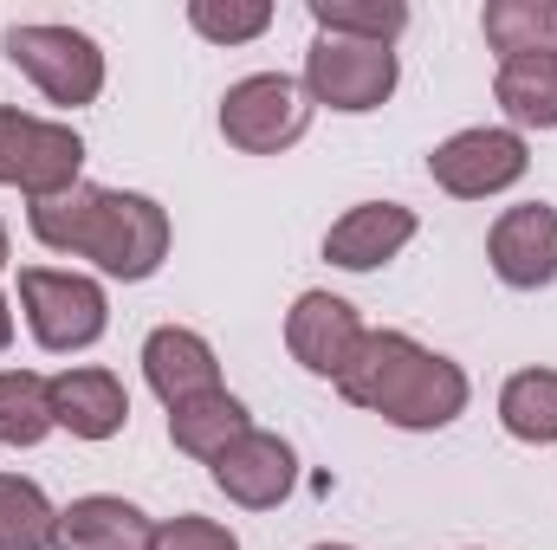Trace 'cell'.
I'll list each match as a JSON object with an SVG mask.
<instances>
[{
    "label": "cell",
    "instance_id": "13",
    "mask_svg": "<svg viewBox=\"0 0 557 550\" xmlns=\"http://www.w3.org/2000/svg\"><path fill=\"white\" fill-rule=\"evenodd\" d=\"M143 376H149V389H156L162 409H182V402L221 389L214 343L201 330H182V324H162V330L143 337Z\"/></svg>",
    "mask_w": 557,
    "mask_h": 550
},
{
    "label": "cell",
    "instance_id": "23",
    "mask_svg": "<svg viewBox=\"0 0 557 550\" xmlns=\"http://www.w3.org/2000/svg\"><path fill=\"white\" fill-rule=\"evenodd\" d=\"M188 26L214 46H247L273 26V7L267 0H188Z\"/></svg>",
    "mask_w": 557,
    "mask_h": 550
},
{
    "label": "cell",
    "instance_id": "6",
    "mask_svg": "<svg viewBox=\"0 0 557 550\" xmlns=\"http://www.w3.org/2000/svg\"><path fill=\"white\" fill-rule=\"evenodd\" d=\"M396 46H363V39H331L318 33L311 52H305V98L311 104H331L344 117H363V111H383L396 98Z\"/></svg>",
    "mask_w": 557,
    "mask_h": 550
},
{
    "label": "cell",
    "instance_id": "24",
    "mask_svg": "<svg viewBox=\"0 0 557 550\" xmlns=\"http://www.w3.org/2000/svg\"><path fill=\"white\" fill-rule=\"evenodd\" d=\"M149 550H240V538H234L227 525H214V518L182 512V518H162V525L149 532Z\"/></svg>",
    "mask_w": 557,
    "mask_h": 550
},
{
    "label": "cell",
    "instance_id": "18",
    "mask_svg": "<svg viewBox=\"0 0 557 550\" xmlns=\"http://www.w3.org/2000/svg\"><path fill=\"white\" fill-rule=\"evenodd\" d=\"M512 130H557V59H506L493 78Z\"/></svg>",
    "mask_w": 557,
    "mask_h": 550
},
{
    "label": "cell",
    "instance_id": "9",
    "mask_svg": "<svg viewBox=\"0 0 557 550\" xmlns=\"http://www.w3.org/2000/svg\"><path fill=\"white\" fill-rule=\"evenodd\" d=\"M357 343H363V317L337 291H305L285 311V350H292V363L311 370V376H324V383H337L350 370Z\"/></svg>",
    "mask_w": 557,
    "mask_h": 550
},
{
    "label": "cell",
    "instance_id": "4",
    "mask_svg": "<svg viewBox=\"0 0 557 550\" xmlns=\"http://www.w3.org/2000/svg\"><path fill=\"white\" fill-rule=\"evenodd\" d=\"M0 46H7V59H13L26 78L46 91V104H65V111L98 104V91H104V52H98L91 33L33 20V26H7Z\"/></svg>",
    "mask_w": 557,
    "mask_h": 550
},
{
    "label": "cell",
    "instance_id": "7",
    "mask_svg": "<svg viewBox=\"0 0 557 550\" xmlns=\"http://www.w3.org/2000/svg\"><path fill=\"white\" fill-rule=\"evenodd\" d=\"M311 130V98L285 72H253L221 98V137L247 155H278Z\"/></svg>",
    "mask_w": 557,
    "mask_h": 550
},
{
    "label": "cell",
    "instance_id": "8",
    "mask_svg": "<svg viewBox=\"0 0 557 550\" xmlns=\"http://www.w3.org/2000/svg\"><path fill=\"white\" fill-rule=\"evenodd\" d=\"M525 168H532L525 137H519V130H493V124L460 130V137H447V142H434V149H428V175H434L454 201L506 195L512 182H525Z\"/></svg>",
    "mask_w": 557,
    "mask_h": 550
},
{
    "label": "cell",
    "instance_id": "21",
    "mask_svg": "<svg viewBox=\"0 0 557 550\" xmlns=\"http://www.w3.org/2000/svg\"><path fill=\"white\" fill-rule=\"evenodd\" d=\"M52 396L33 370H0V447H39L52 434Z\"/></svg>",
    "mask_w": 557,
    "mask_h": 550
},
{
    "label": "cell",
    "instance_id": "19",
    "mask_svg": "<svg viewBox=\"0 0 557 550\" xmlns=\"http://www.w3.org/2000/svg\"><path fill=\"white\" fill-rule=\"evenodd\" d=\"M499 421L512 440L525 447H552L557 440V370H519L499 389Z\"/></svg>",
    "mask_w": 557,
    "mask_h": 550
},
{
    "label": "cell",
    "instance_id": "27",
    "mask_svg": "<svg viewBox=\"0 0 557 550\" xmlns=\"http://www.w3.org/2000/svg\"><path fill=\"white\" fill-rule=\"evenodd\" d=\"M311 550H357V545H311Z\"/></svg>",
    "mask_w": 557,
    "mask_h": 550
},
{
    "label": "cell",
    "instance_id": "12",
    "mask_svg": "<svg viewBox=\"0 0 557 550\" xmlns=\"http://www.w3.org/2000/svg\"><path fill=\"white\" fill-rule=\"evenodd\" d=\"M409 240H416V208H403V201H357L344 221H331L324 260L344 266V273H376V266H389Z\"/></svg>",
    "mask_w": 557,
    "mask_h": 550
},
{
    "label": "cell",
    "instance_id": "15",
    "mask_svg": "<svg viewBox=\"0 0 557 550\" xmlns=\"http://www.w3.org/2000/svg\"><path fill=\"white\" fill-rule=\"evenodd\" d=\"M149 532H156V518L143 505L117 499V492H85L59 512L52 550H149Z\"/></svg>",
    "mask_w": 557,
    "mask_h": 550
},
{
    "label": "cell",
    "instance_id": "20",
    "mask_svg": "<svg viewBox=\"0 0 557 550\" xmlns=\"http://www.w3.org/2000/svg\"><path fill=\"white\" fill-rule=\"evenodd\" d=\"M305 13L318 20V33L363 39V46H396L409 33V7L403 0H305Z\"/></svg>",
    "mask_w": 557,
    "mask_h": 550
},
{
    "label": "cell",
    "instance_id": "2",
    "mask_svg": "<svg viewBox=\"0 0 557 550\" xmlns=\"http://www.w3.org/2000/svg\"><path fill=\"white\" fill-rule=\"evenodd\" d=\"M337 396L350 409L383 414L389 427H409V434H434L447 421L467 414V370L421 350L409 330H363L350 370L337 376Z\"/></svg>",
    "mask_w": 557,
    "mask_h": 550
},
{
    "label": "cell",
    "instance_id": "25",
    "mask_svg": "<svg viewBox=\"0 0 557 550\" xmlns=\"http://www.w3.org/2000/svg\"><path fill=\"white\" fill-rule=\"evenodd\" d=\"M13 343V304H7V291H0V350Z\"/></svg>",
    "mask_w": 557,
    "mask_h": 550
},
{
    "label": "cell",
    "instance_id": "22",
    "mask_svg": "<svg viewBox=\"0 0 557 550\" xmlns=\"http://www.w3.org/2000/svg\"><path fill=\"white\" fill-rule=\"evenodd\" d=\"M52 499L20 479V473H0V550H52Z\"/></svg>",
    "mask_w": 557,
    "mask_h": 550
},
{
    "label": "cell",
    "instance_id": "5",
    "mask_svg": "<svg viewBox=\"0 0 557 550\" xmlns=\"http://www.w3.org/2000/svg\"><path fill=\"white\" fill-rule=\"evenodd\" d=\"M78 175H85V137L72 124L0 104V188H20L26 201H52L78 188Z\"/></svg>",
    "mask_w": 557,
    "mask_h": 550
},
{
    "label": "cell",
    "instance_id": "14",
    "mask_svg": "<svg viewBox=\"0 0 557 550\" xmlns=\"http://www.w3.org/2000/svg\"><path fill=\"white\" fill-rule=\"evenodd\" d=\"M46 396H52V421H59L65 434H78V440H111V434H124V421H131L124 383H117L111 370H98V363L59 370V376L46 383Z\"/></svg>",
    "mask_w": 557,
    "mask_h": 550
},
{
    "label": "cell",
    "instance_id": "26",
    "mask_svg": "<svg viewBox=\"0 0 557 550\" xmlns=\"http://www.w3.org/2000/svg\"><path fill=\"white\" fill-rule=\"evenodd\" d=\"M7 260H13V247H7V227H0V273H7Z\"/></svg>",
    "mask_w": 557,
    "mask_h": 550
},
{
    "label": "cell",
    "instance_id": "11",
    "mask_svg": "<svg viewBox=\"0 0 557 550\" xmlns=\"http://www.w3.org/2000/svg\"><path fill=\"white\" fill-rule=\"evenodd\" d=\"M486 260L493 273L506 278L512 291H539L557 278V208L545 201H525V208H506L486 234Z\"/></svg>",
    "mask_w": 557,
    "mask_h": 550
},
{
    "label": "cell",
    "instance_id": "17",
    "mask_svg": "<svg viewBox=\"0 0 557 550\" xmlns=\"http://www.w3.org/2000/svg\"><path fill=\"white\" fill-rule=\"evenodd\" d=\"M247 427H253V414H247L240 396H227V389H214V396H195V402L169 409V440H175L182 453H195V460H214V453H221V447H234Z\"/></svg>",
    "mask_w": 557,
    "mask_h": 550
},
{
    "label": "cell",
    "instance_id": "1",
    "mask_svg": "<svg viewBox=\"0 0 557 550\" xmlns=\"http://www.w3.org/2000/svg\"><path fill=\"white\" fill-rule=\"evenodd\" d=\"M26 227L46 253H72V260H91L104 278H124L137 285L169 260V214L131 195V188H98V182H78L52 201H33L26 208Z\"/></svg>",
    "mask_w": 557,
    "mask_h": 550
},
{
    "label": "cell",
    "instance_id": "10",
    "mask_svg": "<svg viewBox=\"0 0 557 550\" xmlns=\"http://www.w3.org/2000/svg\"><path fill=\"white\" fill-rule=\"evenodd\" d=\"M208 473H214V486H221L234 505L273 512L278 499L292 492V479H298V453H292V440H278L267 427H247L234 447H221V453L208 460Z\"/></svg>",
    "mask_w": 557,
    "mask_h": 550
},
{
    "label": "cell",
    "instance_id": "3",
    "mask_svg": "<svg viewBox=\"0 0 557 550\" xmlns=\"http://www.w3.org/2000/svg\"><path fill=\"white\" fill-rule=\"evenodd\" d=\"M20 311H26V330L39 350L52 357H72V350H91L104 330H111V298L104 285L85 273H52V266H20Z\"/></svg>",
    "mask_w": 557,
    "mask_h": 550
},
{
    "label": "cell",
    "instance_id": "16",
    "mask_svg": "<svg viewBox=\"0 0 557 550\" xmlns=\"http://www.w3.org/2000/svg\"><path fill=\"white\" fill-rule=\"evenodd\" d=\"M486 46L506 59H557V0H486Z\"/></svg>",
    "mask_w": 557,
    "mask_h": 550
}]
</instances>
